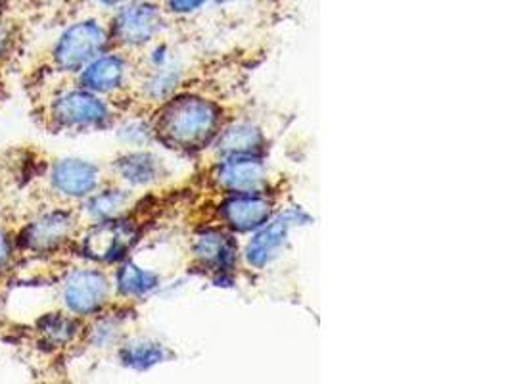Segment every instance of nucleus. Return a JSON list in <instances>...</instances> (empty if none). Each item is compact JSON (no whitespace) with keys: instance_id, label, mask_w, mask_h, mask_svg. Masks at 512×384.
Returning <instances> with one entry per match:
<instances>
[{"instance_id":"a211bd4d","label":"nucleus","mask_w":512,"mask_h":384,"mask_svg":"<svg viewBox=\"0 0 512 384\" xmlns=\"http://www.w3.org/2000/svg\"><path fill=\"white\" fill-rule=\"evenodd\" d=\"M263 148V135L254 125L240 123L223 133L219 150L229 156H256Z\"/></svg>"},{"instance_id":"5701e85b","label":"nucleus","mask_w":512,"mask_h":384,"mask_svg":"<svg viewBox=\"0 0 512 384\" xmlns=\"http://www.w3.org/2000/svg\"><path fill=\"white\" fill-rule=\"evenodd\" d=\"M142 129H144V127H142V125H139V123L127 125V127H123V129L119 131V139H121L123 143H140L142 139H146V131H142Z\"/></svg>"},{"instance_id":"9b49d317","label":"nucleus","mask_w":512,"mask_h":384,"mask_svg":"<svg viewBox=\"0 0 512 384\" xmlns=\"http://www.w3.org/2000/svg\"><path fill=\"white\" fill-rule=\"evenodd\" d=\"M221 214L236 231H252L267 223L271 216V202L259 194L238 192V196L223 204Z\"/></svg>"},{"instance_id":"f03ea898","label":"nucleus","mask_w":512,"mask_h":384,"mask_svg":"<svg viewBox=\"0 0 512 384\" xmlns=\"http://www.w3.org/2000/svg\"><path fill=\"white\" fill-rule=\"evenodd\" d=\"M79 235V214L66 206L47 208L29 217L14 233L20 256L47 258L70 246Z\"/></svg>"},{"instance_id":"aec40b11","label":"nucleus","mask_w":512,"mask_h":384,"mask_svg":"<svg viewBox=\"0 0 512 384\" xmlns=\"http://www.w3.org/2000/svg\"><path fill=\"white\" fill-rule=\"evenodd\" d=\"M96 321L87 329V340L96 348H106L117 342L119 338V323L116 317H108V313L94 315Z\"/></svg>"},{"instance_id":"423d86ee","label":"nucleus","mask_w":512,"mask_h":384,"mask_svg":"<svg viewBox=\"0 0 512 384\" xmlns=\"http://www.w3.org/2000/svg\"><path fill=\"white\" fill-rule=\"evenodd\" d=\"M112 281L96 267H75L60 281V302L66 312L89 319L110 304Z\"/></svg>"},{"instance_id":"9d476101","label":"nucleus","mask_w":512,"mask_h":384,"mask_svg":"<svg viewBox=\"0 0 512 384\" xmlns=\"http://www.w3.org/2000/svg\"><path fill=\"white\" fill-rule=\"evenodd\" d=\"M33 331L37 346L45 352H60L83 335V323L66 310H56L39 315L33 323Z\"/></svg>"},{"instance_id":"dca6fc26","label":"nucleus","mask_w":512,"mask_h":384,"mask_svg":"<svg viewBox=\"0 0 512 384\" xmlns=\"http://www.w3.org/2000/svg\"><path fill=\"white\" fill-rule=\"evenodd\" d=\"M129 202H131V194L125 189H119V187L96 189L91 196L83 200V214L93 223L114 219V217L123 216Z\"/></svg>"},{"instance_id":"6ab92c4d","label":"nucleus","mask_w":512,"mask_h":384,"mask_svg":"<svg viewBox=\"0 0 512 384\" xmlns=\"http://www.w3.org/2000/svg\"><path fill=\"white\" fill-rule=\"evenodd\" d=\"M167 358L162 344L152 340H133L119 348V361L135 371H146Z\"/></svg>"},{"instance_id":"39448f33","label":"nucleus","mask_w":512,"mask_h":384,"mask_svg":"<svg viewBox=\"0 0 512 384\" xmlns=\"http://www.w3.org/2000/svg\"><path fill=\"white\" fill-rule=\"evenodd\" d=\"M137 239V225L127 217L119 216L94 221L83 237L75 239V250L81 258L93 264H119L127 258Z\"/></svg>"},{"instance_id":"0eeeda50","label":"nucleus","mask_w":512,"mask_h":384,"mask_svg":"<svg viewBox=\"0 0 512 384\" xmlns=\"http://www.w3.org/2000/svg\"><path fill=\"white\" fill-rule=\"evenodd\" d=\"M162 22V14L156 4L133 0L117 8L112 24L108 25L110 41L117 47H142L160 33Z\"/></svg>"},{"instance_id":"f3484780","label":"nucleus","mask_w":512,"mask_h":384,"mask_svg":"<svg viewBox=\"0 0 512 384\" xmlns=\"http://www.w3.org/2000/svg\"><path fill=\"white\" fill-rule=\"evenodd\" d=\"M158 285H160V277L154 271H148L135 262H125V264L119 265V269L116 271L114 287H116L117 294L123 298L146 296Z\"/></svg>"},{"instance_id":"2eb2a0df","label":"nucleus","mask_w":512,"mask_h":384,"mask_svg":"<svg viewBox=\"0 0 512 384\" xmlns=\"http://www.w3.org/2000/svg\"><path fill=\"white\" fill-rule=\"evenodd\" d=\"M114 173L131 187H142L160 177V162L150 152H129L114 162Z\"/></svg>"},{"instance_id":"393cba45","label":"nucleus","mask_w":512,"mask_h":384,"mask_svg":"<svg viewBox=\"0 0 512 384\" xmlns=\"http://www.w3.org/2000/svg\"><path fill=\"white\" fill-rule=\"evenodd\" d=\"M94 4H98V6H102V8H121V6H125V4H129V2H133V0H93Z\"/></svg>"},{"instance_id":"ddd939ff","label":"nucleus","mask_w":512,"mask_h":384,"mask_svg":"<svg viewBox=\"0 0 512 384\" xmlns=\"http://www.w3.org/2000/svg\"><path fill=\"white\" fill-rule=\"evenodd\" d=\"M294 217L296 214L279 217L275 223H271L269 227H265L263 231L257 233L246 250V258L250 264L263 267V265L269 264L273 258L279 256L280 248L288 239V229L294 223Z\"/></svg>"},{"instance_id":"f8f14e48","label":"nucleus","mask_w":512,"mask_h":384,"mask_svg":"<svg viewBox=\"0 0 512 384\" xmlns=\"http://www.w3.org/2000/svg\"><path fill=\"white\" fill-rule=\"evenodd\" d=\"M215 179L227 191L256 192L265 181V169L254 156H231L219 166Z\"/></svg>"},{"instance_id":"7ed1b4c3","label":"nucleus","mask_w":512,"mask_h":384,"mask_svg":"<svg viewBox=\"0 0 512 384\" xmlns=\"http://www.w3.org/2000/svg\"><path fill=\"white\" fill-rule=\"evenodd\" d=\"M110 45L108 27L94 18H85L68 25L56 37L50 50V64L58 73L77 75Z\"/></svg>"},{"instance_id":"4468645a","label":"nucleus","mask_w":512,"mask_h":384,"mask_svg":"<svg viewBox=\"0 0 512 384\" xmlns=\"http://www.w3.org/2000/svg\"><path fill=\"white\" fill-rule=\"evenodd\" d=\"M194 254L202 264L211 269L225 271L234 264L236 244L229 235H223L219 231H206L196 239Z\"/></svg>"},{"instance_id":"1a4fd4ad","label":"nucleus","mask_w":512,"mask_h":384,"mask_svg":"<svg viewBox=\"0 0 512 384\" xmlns=\"http://www.w3.org/2000/svg\"><path fill=\"white\" fill-rule=\"evenodd\" d=\"M127 72L129 66L125 56L106 50L77 73V85L96 95H114L119 89H123Z\"/></svg>"},{"instance_id":"a878e982","label":"nucleus","mask_w":512,"mask_h":384,"mask_svg":"<svg viewBox=\"0 0 512 384\" xmlns=\"http://www.w3.org/2000/svg\"><path fill=\"white\" fill-rule=\"evenodd\" d=\"M8 8H10V0H0V20L6 18Z\"/></svg>"},{"instance_id":"bb28decb","label":"nucleus","mask_w":512,"mask_h":384,"mask_svg":"<svg viewBox=\"0 0 512 384\" xmlns=\"http://www.w3.org/2000/svg\"><path fill=\"white\" fill-rule=\"evenodd\" d=\"M217 2H233V0H217Z\"/></svg>"},{"instance_id":"4be33fe9","label":"nucleus","mask_w":512,"mask_h":384,"mask_svg":"<svg viewBox=\"0 0 512 384\" xmlns=\"http://www.w3.org/2000/svg\"><path fill=\"white\" fill-rule=\"evenodd\" d=\"M16 43H18L16 27L10 24L6 18L0 20V64L12 56Z\"/></svg>"},{"instance_id":"20e7f679","label":"nucleus","mask_w":512,"mask_h":384,"mask_svg":"<svg viewBox=\"0 0 512 384\" xmlns=\"http://www.w3.org/2000/svg\"><path fill=\"white\" fill-rule=\"evenodd\" d=\"M47 120L60 131H87L108 127L114 118L112 106L83 87L62 89L48 98Z\"/></svg>"},{"instance_id":"6e6552de","label":"nucleus","mask_w":512,"mask_h":384,"mask_svg":"<svg viewBox=\"0 0 512 384\" xmlns=\"http://www.w3.org/2000/svg\"><path fill=\"white\" fill-rule=\"evenodd\" d=\"M48 189L60 200L83 202L100 187V169L83 158H58L47 173Z\"/></svg>"},{"instance_id":"412c9836","label":"nucleus","mask_w":512,"mask_h":384,"mask_svg":"<svg viewBox=\"0 0 512 384\" xmlns=\"http://www.w3.org/2000/svg\"><path fill=\"white\" fill-rule=\"evenodd\" d=\"M20 254L16 250L14 233L6 227H0V283L6 279V275L16 267Z\"/></svg>"},{"instance_id":"f257e3e1","label":"nucleus","mask_w":512,"mask_h":384,"mask_svg":"<svg viewBox=\"0 0 512 384\" xmlns=\"http://www.w3.org/2000/svg\"><path fill=\"white\" fill-rule=\"evenodd\" d=\"M219 108L198 96H179L167 102L158 114L154 133L171 148H200L217 133Z\"/></svg>"},{"instance_id":"b1692460","label":"nucleus","mask_w":512,"mask_h":384,"mask_svg":"<svg viewBox=\"0 0 512 384\" xmlns=\"http://www.w3.org/2000/svg\"><path fill=\"white\" fill-rule=\"evenodd\" d=\"M208 0H169V8L177 14H188L202 8Z\"/></svg>"}]
</instances>
